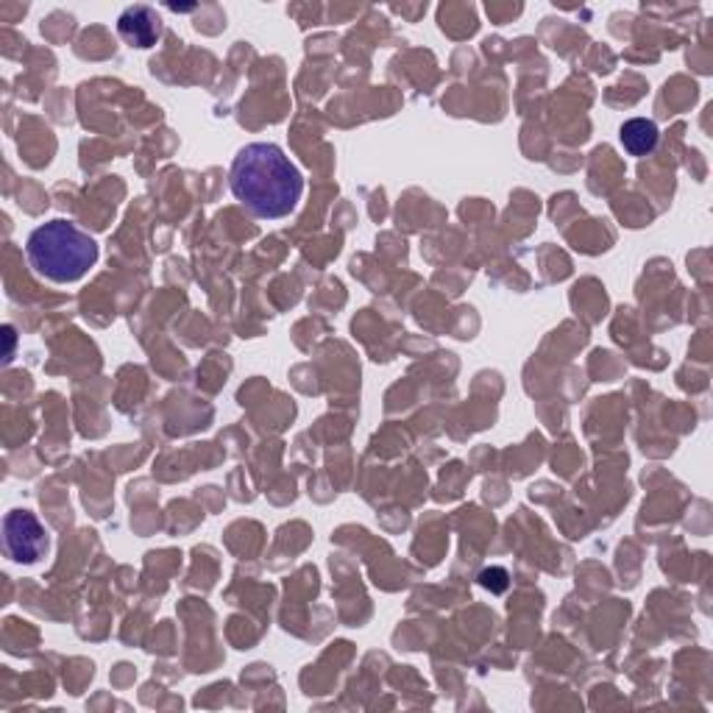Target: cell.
Listing matches in <instances>:
<instances>
[{
	"instance_id": "1",
	"label": "cell",
	"mask_w": 713,
	"mask_h": 713,
	"mask_svg": "<svg viewBox=\"0 0 713 713\" xmlns=\"http://www.w3.org/2000/svg\"><path fill=\"white\" fill-rule=\"evenodd\" d=\"M229 187L254 218L279 220L302 201L304 176L279 145L251 142L234 156Z\"/></svg>"
},
{
	"instance_id": "2",
	"label": "cell",
	"mask_w": 713,
	"mask_h": 713,
	"mask_svg": "<svg viewBox=\"0 0 713 713\" xmlns=\"http://www.w3.org/2000/svg\"><path fill=\"white\" fill-rule=\"evenodd\" d=\"M26 251L39 277L59 284L78 282L98 263V243L71 220H51L34 229Z\"/></svg>"
},
{
	"instance_id": "3",
	"label": "cell",
	"mask_w": 713,
	"mask_h": 713,
	"mask_svg": "<svg viewBox=\"0 0 713 713\" xmlns=\"http://www.w3.org/2000/svg\"><path fill=\"white\" fill-rule=\"evenodd\" d=\"M3 547L14 563H37L48 552V533L28 510H12L3 519Z\"/></svg>"
},
{
	"instance_id": "4",
	"label": "cell",
	"mask_w": 713,
	"mask_h": 713,
	"mask_svg": "<svg viewBox=\"0 0 713 713\" xmlns=\"http://www.w3.org/2000/svg\"><path fill=\"white\" fill-rule=\"evenodd\" d=\"M117 31L129 46L151 48L162 37V20L151 7H129L117 20Z\"/></svg>"
},
{
	"instance_id": "5",
	"label": "cell",
	"mask_w": 713,
	"mask_h": 713,
	"mask_svg": "<svg viewBox=\"0 0 713 713\" xmlns=\"http://www.w3.org/2000/svg\"><path fill=\"white\" fill-rule=\"evenodd\" d=\"M619 140H622L624 151L633 156H647L655 151L658 140H661V131L652 120H644V117H633L622 126L619 131Z\"/></svg>"
},
{
	"instance_id": "6",
	"label": "cell",
	"mask_w": 713,
	"mask_h": 713,
	"mask_svg": "<svg viewBox=\"0 0 713 713\" xmlns=\"http://www.w3.org/2000/svg\"><path fill=\"white\" fill-rule=\"evenodd\" d=\"M480 583L491 588V591H505L508 588V572L505 569H485L480 574Z\"/></svg>"
},
{
	"instance_id": "7",
	"label": "cell",
	"mask_w": 713,
	"mask_h": 713,
	"mask_svg": "<svg viewBox=\"0 0 713 713\" xmlns=\"http://www.w3.org/2000/svg\"><path fill=\"white\" fill-rule=\"evenodd\" d=\"M3 332H7V341H9V352H7V362H9L12 360V348H14V329L7 327Z\"/></svg>"
}]
</instances>
